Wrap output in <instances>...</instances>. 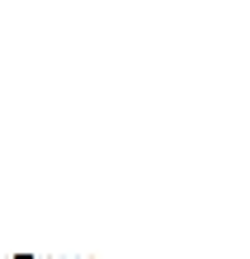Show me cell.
Segmentation results:
<instances>
[{"instance_id": "cell-1", "label": "cell", "mask_w": 250, "mask_h": 259, "mask_svg": "<svg viewBox=\"0 0 250 259\" xmlns=\"http://www.w3.org/2000/svg\"><path fill=\"white\" fill-rule=\"evenodd\" d=\"M14 259H33V254H14Z\"/></svg>"}]
</instances>
